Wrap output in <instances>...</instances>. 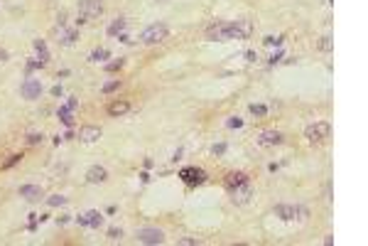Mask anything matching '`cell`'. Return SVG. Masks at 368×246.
Masks as SVG:
<instances>
[{"instance_id":"cell-7","label":"cell","mask_w":368,"mask_h":246,"mask_svg":"<svg viewBox=\"0 0 368 246\" xmlns=\"http://www.w3.org/2000/svg\"><path fill=\"white\" fill-rule=\"evenodd\" d=\"M20 94H22V98H27V101L39 98V94H42V82H39V79H25L22 86H20Z\"/></svg>"},{"instance_id":"cell-21","label":"cell","mask_w":368,"mask_h":246,"mask_svg":"<svg viewBox=\"0 0 368 246\" xmlns=\"http://www.w3.org/2000/svg\"><path fill=\"white\" fill-rule=\"evenodd\" d=\"M20 160H22V153H15V155H10V158H7V160H5V162L0 165V170H10V168H12V165H17Z\"/></svg>"},{"instance_id":"cell-23","label":"cell","mask_w":368,"mask_h":246,"mask_svg":"<svg viewBox=\"0 0 368 246\" xmlns=\"http://www.w3.org/2000/svg\"><path fill=\"white\" fill-rule=\"evenodd\" d=\"M319 50H322V52H332V50H334V40H332V37H322V40H319Z\"/></svg>"},{"instance_id":"cell-27","label":"cell","mask_w":368,"mask_h":246,"mask_svg":"<svg viewBox=\"0 0 368 246\" xmlns=\"http://www.w3.org/2000/svg\"><path fill=\"white\" fill-rule=\"evenodd\" d=\"M123 64H125V60L108 62V64H106V72H118V69H123Z\"/></svg>"},{"instance_id":"cell-33","label":"cell","mask_w":368,"mask_h":246,"mask_svg":"<svg viewBox=\"0 0 368 246\" xmlns=\"http://www.w3.org/2000/svg\"><path fill=\"white\" fill-rule=\"evenodd\" d=\"M10 60V54H7V50H2V47H0V64H5V62Z\"/></svg>"},{"instance_id":"cell-30","label":"cell","mask_w":368,"mask_h":246,"mask_svg":"<svg viewBox=\"0 0 368 246\" xmlns=\"http://www.w3.org/2000/svg\"><path fill=\"white\" fill-rule=\"evenodd\" d=\"M211 150H214V155H224L226 153V143H219V146H214Z\"/></svg>"},{"instance_id":"cell-32","label":"cell","mask_w":368,"mask_h":246,"mask_svg":"<svg viewBox=\"0 0 368 246\" xmlns=\"http://www.w3.org/2000/svg\"><path fill=\"white\" fill-rule=\"evenodd\" d=\"M241 126H243L241 118H231V121H228V128H241Z\"/></svg>"},{"instance_id":"cell-22","label":"cell","mask_w":368,"mask_h":246,"mask_svg":"<svg viewBox=\"0 0 368 246\" xmlns=\"http://www.w3.org/2000/svg\"><path fill=\"white\" fill-rule=\"evenodd\" d=\"M88 60H91V62H103V60H108V50H103V47H101V50H93Z\"/></svg>"},{"instance_id":"cell-24","label":"cell","mask_w":368,"mask_h":246,"mask_svg":"<svg viewBox=\"0 0 368 246\" xmlns=\"http://www.w3.org/2000/svg\"><path fill=\"white\" fill-rule=\"evenodd\" d=\"M118 86H120V79H113V82H106L101 92H103V94H111V92H115Z\"/></svg>"},{"instance_id":"cell-18","label":"cell","mask_w":368,"mask_h":246,"mask_svg":"<svg viewBox=\"0 0 368 246\" xmlns=\"http://www.w3.org/2000/svg\"><path fill=\"white\" fill-rule=\"evenodd\" d=\"M34 50H37V54H39V64H44V62L49 60V52H47V44H44L42 40H34Z\"/></svg>"},{"instance_id":"cell-28","label":"cell","mask_w":368,"mask_h":246,"mask_svg":"<svg viewBox=\"0 0 368 246\" xmlns=\"http://www.w3.org/2000/svg\"><path fill=\"white\" fill-rule=\"evenodd\" d=\"M27 143H29V146H39V143H42V133H29Z\"/></svg>"},{"instance_id":"cell-3","label":"cell","mask_w":368,"mask_h":246,"mask_svg":"<svg viewBox=\"0 0 368 246\" xmlns=\"http://www.w3.org/2000/svg\"><path fill=\"white\" fill-rule=\"evenodd\" d=\"M101 12H103V2L101 0H79V18H84L86 22L101 18Z\"/></svg>"},{"instance_id":"cell-26","label":"cell","mask_w":368,"mask_h":246,"mask_svg":"<svg viewBox=\"0 0 368 246\" xmlns=\"http://www.w3.org/2000/svg\"><path fill=\"white\" fill-rule=\"evenodd\" d=\"M64 202H66V197H61V194H54V197H49V200H47V204H49V207H61Z\"/></svg>"},{"instance_id":"cell-8","label":"cell","mask_w":368,"mask_h":246,"mask_svg":"<svg viewBox=\"0 0 368 246\" xmlns=\"http://www.w3.org/2000/svg\"><path fill=\"white\" fill-rule=\"evenodd\" d=\"M228 192H231V200L236 204H246L251 200V194H253V187H251V182H246V184H238V187H231Z\"/></svg>"},{"instance_id":"cell-20","label":"cell","mask_w":368,"mask_h":246,"mask_svg":"<svg viewBox=\"0 0 368 246\" xmlns=\"http://www.w3.org/2000/svg\"><path fill=\"white\" fill-rule=\"evenodd\" d=\"M74 108H69V106H61L59 108V118L66 123V126H74V114H71Z\"/></svg>"},{"instance_id":"cell-37","label":"cell","mask_w":368,"mask_h":246,"mask_svg":"<svg viewBox=\"0 0 368 246\" xmlns=\"http://www.w3.org/2000/svg\"><path fill=\"white\" fill-rule=\"evenodd\" d=\"M52 94H54V96H61V86H59V84L57 86H52Z\"/></svg>"},{"instance_id":"cell-16","label":"cell","mask_w":368,"mask_h":246,"mask_svg":"<svg viewBox=\"0 0 368 246\" xmlns=\"http://www.w3.org/2000/svg\"><path fill=\"white\" fill-rule=\"evenodd\" d=\"M224 182H226V187L231 190V187H238V184H246V182H248V175H246V172H228Z\"/></svg>"},{"instance_id":"cell-9","label":"cell","mask_w":368,"mask_h":246,"mask_svg":"<svg viewBox=\"0 0 368 246\" xmlns=\"http://www.w3.org/2000/svg\"><path fill=\"white\" fill-rule=\"evenodd\" d=\"M106 180H108V170H106L103 165H93V168H88V172H86V182L98 184V182H106Z\"/></svg>"},{"instance_id":"cell-17","label":"cell","mask_w":368,"mask_h":246,"mask_svg":"<svg viewBox=\"0 0 368 246\" xmlns=\"http://www.w3.org/2000/svg\"><path fill=\"white\" fill-rule=\"evenodd\" d=\"M125 28H128V20H123V18H120V20H113V22L108 25V34H111V37H115V34H123Z\"/></svg>"},{"instance_id":"cell-25","label":"cell","mask_w":368,"mask_h":246,"mask_svg":"<svg viewBox=\"0 0 368 246\" xmlns=\"http://www.w3.org/2000/svg\"><path fill=\"white\" fill-rule=\"evenodd\" d=\"M251 114H253V116H265L268 108H265L263 104H251Z\"/></svg>"},{"instance_id":"cell-19","label":"cell","mask_w":368,"mask_h":246,"mask_svg":"<svg viewBox=\"0 0 368 246\" xmlns=\"http://www.w3.org/2000/svg\"><path fill=\"white\" fill-rule=\"evenodd\" d=\"M76 37H79V32H76V30H66L61 37H59V42H61L64 47H69V44H74V42H76Z\"/></svg>"},{"instance_id":"cell-36","label":"cell","mask_w":368,"mask_h":246,"mask_svg":"<svg viewBox=\"0 0 368 246\" xmlns=\"http://www.w3.org/2000/svg\"><path fill=\"white\" fill-rule=\"evenodd\" d=\"M66 106H69V108H76V106H79V101H76V98H69V104H66Z\"/></svg>"},{"instance_id":"cell-6","label":"cell","mask_w":368,"mask_h":246,"mask_svg":"<svg viewBox=\"0 0 368 246\" xmlns=\"http://www.w3.org/2000/svg\"><path fill=\"white\" fill-rule=\"evenodd\" d=\"M329 133H332V126L327 121H317L314 126H310V128L305 130V136H307L310 143H322L324 138H329Z\"/></svg>"},{"instance_id":"cell-2","label":"cell","mask_w":368,"mask_h":246,"mask_svg":"<svg viewBox=\"0 0 368 246\" xmlns=\"http://www.w3.org/2000/svg\"><path fill=\"white\" fill-rule=\"evenodd\" d=\"M167 25H162V22H152V25H147L145 30L140 32V42L142 44H157V42H162L165 37H167Z\"/></svg>"},{"instance_id":"cell-12","label":"cell","mask_w":368,"mask_h":246,"mask_svg":"<svg viewBox=\"0 0 368 246\" xmlns=\"http://www.w3.org/2000/svg\"><path fill=\"white\" fill-rule=\"evenodd\" d=\"M108 116H113V118H118V116H125L128 111H130V104L125 101V98H115V101H111L108 104Z\"/></svg>"},{"instance_id":"cell-5","label":"cell","mask_w":368,"mask_h":246,"mask_svg":"<svg viewBox=\"0 0 368 246\" xmlns=\"http://www.w3.org/2000/svg\"><path fill=\"white\" fill-rule=\"evenodd\" d=\"M275 216H280L283 222H292V219H305L307 210L297 207V204H278L275 207Z\"/></svg>"},{"instance_id":"cell-13","label":"cell","mask_w":368,"mask_h":246,"mask_svg":"<svg viewBox=\"0 0 368 246\" xmlns=\"http://www.w3.org/2000/svg\"><path fill=\"white\" fill-rule=\"evenodd\" d=\"M258 143L260 146H280L283 143V133H278V130H263L260 138H258Z\"/></svg>"},{"instance_id":"cell-34","label":"cell","mask_w":368,"mask_h":246,"mask_svg":"<svg viewBox=\"0 0 368 246\" xmlns=\"http://www.w3.org/2000/svg\"><path fill=\"white\" fill-rule=\"evenodd\" d=\"M108 236H111V239H120V236H123V232H120V229H111V232H108Z\"/></svg>"},{"instance_id":"cell-4","label":"cell","mask_w":368,"mask_h":246,"mask_svg":"<svg viewBox=\"0 0 368 246\" xmlns=\"http://www.w3.org/2000/svg\"><path fill=\"white\" fill-rule=\"evenodd\" d=\"M138 242L147 246H155V244H165V232L162 229H152V226H145V229H138Z\"/></svg>"},{"instance_id":"cell-10","label":"cell","mask_w":368,"mask_h":246,"mask_svg":"<svg viewBox=\"0 0 368 246\" xmlns=\"http://www.w3.org/2000/svg\"><path fill=\"white\" fill-rule=\"evenodd\" d=\"M179 178H182L187 184H201L204 180H206V175H204L201 170H197V168H184V170L179 172Z\"/></svg>"},{"instance_id":"cell-14","label":"cell","mask_w":368,"mask_h":246,"mask_svg":"<svg viewBox=\"0 0 368 246\" xmlns=\"http://www.w3.org/2000/svg\"><path fill=\"white\" fill-rule=\"evenodd\" d=\"M79 138H81L84 143H93V140L101 138V128H98V126H84V128L79 130Z\"/></svg>"},{"instance_id":"cell-29","label":"cell","mask_w":368,"mask_h":246,"mask_svg":"<svg viewBox=\"0 0 368 246\" xmlns=\"http://www.w3.org/2000/svg\"><path fill=\"white\" fill-rule=\"evenodd\" d=\"M177 244L179 246H197L199 242L194 239V236H184V239H177Z\"/></svg>"},{"instance_id":"cell-15","label":"cell","mask_w":368,"mask_h":246,"mask_svg":"<svg viewBox=\"0 0 368 246\" xmlns=\"http://www.w3.org/2000/svg\"><path fill=\"white\" fill-rule=\"evenodd\" d=\"M79 224H84V226H101V224H103V216H101V212L91 210V212H86L84 216H79Z\"/></svg>"},{"instance_id":"cell-31","label":"cell","mask_w":368,"mask_h":246,"mask_svg":"<svg viewBox=\"0 0 368 246\" xmlns=\"http://www.w3.org/2000/svg\"><path fill=\"white\" fill-rule=\"evenodd\" d=\"M265 44H283L280 37H265Z\"/></svg>"},{"instance_id":"cell-1","label":"cell","mask_w":368,"mask_h":246,"mask_svg":"<svg viewBox=\"0 0 368 246\" xmlns=\"http://www.w3.org/2000/svg\"><path fill=\"white\" fill-rule=\"evenodd\" d=\"M253 30L251 22L246 20H236V22H219V25H211L206 30V40L211 42H228V40H246Z\"/></svg>"},{"instance_id":"cell-35","label":"cell","mask_w":368,"mask_h":246,"mask_svg":"<svg viewBox=\"0 0 368 246\" xmlns=\"http://www.w3.org/2000/svg\"><path fill=\"white\" fill-rule=\"evenodd\" d=\"M246 60H248V62H255V60H258V54H255V52H246Z\"/></svg>"},{"instance_id":"cell-11","label":"cell","mask_w":368,"mask_h":246,"mask_svg":"<svg viewBox=\"0 0 368 246\" xmlns=\"http://www.w3.org/2000/svg\"><path fill=\"white\" fill-rule=\"evenodd\" d=\"M20 197H25L27 202H37V200L44 197V190L39 184H22L20 187Z\"/></svg>"}]
</instances>
